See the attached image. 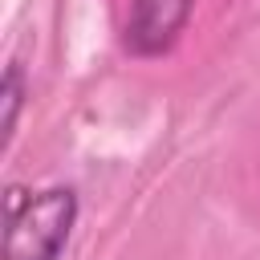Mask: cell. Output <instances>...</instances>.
<instances>
[{"label":"cell","instance_id":"obj_3","mask_svg":"<svg viewBox=\"0 0 260 260\" xmlns=\"http://www.w3.org/2000/svg\"><path fill=\"white\" fill-rule=\"evenodd\" d=\"M0 98H4V146H8L12 134H16L20 106H24V69H20L16 61L4 69V89H0Z\"/></svg>","mask_w":260,"mask_h":260},{"label":"cell","instance_id":"obj_1","mask_svg":"<svg viewBox=\"0 0 260 260\" xmlns=\"http://www.w3.org/2000/svg\"><path fill=\"white\" fill-rule=\"evenodd\" d=\"M77 219V195L69 187H45L28 195L20 183L4 195V260H57Z\"/></svg>","mask_w":260,"mask_h":260},{"label":"cell","instance_id":"obj_2","mask_svg":"<svg viewBox=\"0 0 260 260\" xmlns=\"http://www.w3.org/2000/svg\"><path fill=\"white\" fill-rule=\"evenodd\" d=\"M191 4L195 0H130V16H126V49L134 57H158L167 53L179 32L191 20Z\"/></svg>","mask_w":260,"mask_h":260}]
</instances>
